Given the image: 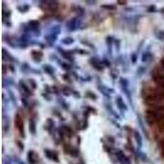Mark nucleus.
Here are the masks:
<instances>
[{
    "instance_id": "obj_2",
    "label": "nucleus",
    "mask_w": 164,
    "mask_h": 164,
    "mask_svg": "<svg viewBox=\"0 0 164 164\" xmlns=\"http://www.w3.org/2000/svg\"><path fill=\"white\" fill-rule=\"evenodd\" d=\"M162 101H164V100L162 98L159 97L157 94L154 93V91H153V93L147 95L145 99V103L149 106L158 105V104L162 103Z\"/></svg>"
},
{
    "instance_id": "obj_13",
    "label": "nucleus",
    "mask_w": 164,
    "mask_h": 164,
    "mask_svg": "<svg viewBox=\"0 0 164 164\" xmlns=\"http://www.w3.org/2000/svg\"><path fill=\"white\" fill-rule=\"evenodd\" d=\"M90 63L91 65H93V67H95L97 70H103V67H102V63H100V61L98 60L96 58H93L90 59Z\"/></svg>"
},
{
    "instance_id": "obj_7",
    "label": "nucleus",
    "mask_w": 164,
    "mask_h": 164,
    "mask_svg": "<svg viewBox=\"0 0 164 164\" xmlns=\"http://www.w3.org/2000/svg\"><path fill=\"white\" fill-rule=\"evenodd\" d=\"M59 131H60L61 136H68V137H71V135H72V131H71V128L67 126H63L59 130Z\"/></svg>"
},
{
    "instance_id": "obj_34",
    "label": "nucleus",
    "mask_w": 164,
    "mask_h": 164,
    "mask_svg": "<svg viewBox=\"0 0 164 164\" xmlns=\"http://www.w3.org/2000/svg\"><path fill=\"white\" fill-rule=\"evenodd\" d=\"M160 146H161V148L162 149V150H163V156H164V140L163 141H161V143H160Z\"/></svg>"
},
{
    "instance_id": "obj_25",
    "label": "nucleus",
    "mask_w": 164,
    "mask_h": 164,
    "mask_svg": "<svg viewBox=\"0 0 164 164\" xmlns=\"http://www.w3.org/2000/svg\"><path fill=\"white\" fill-rule=\"evenodd\" d=\"M78 153H79V152H78L77 149H73V148H72V149H71V155L73 156V157H77Z\"/></svg>"
},
{
    "instance_id": "obj_24",
    "label": "nucleus",
    "mask_w": 164,
    "mask_h": 164,
    "mask_svg": "<svg viewBox=\"0 0 164 164\" xmlns=\"http://www.w3.org/2000/svg\"><path fill=\"white\" fill-rule=\"evenodd\" d=\"M30 8V6L29 5H23V6H18V9L19 10L20 12H22V13H25V12H27Z\"/></svg>"
},
{
    "instance_id": "obj_35",
    "label": "nucleus",
    "mask_w": 164,
    "mask_h": 164,
    "mask_svg": "<svg viewBox=\"0 0 164 164\" xmlns=\"http://www.w3.org/2000/svg\"><path fill=\"white\" fill-rule=\"evenodd\" d=\"M117 3H119V4L121 5H124L126 3V1H117Z\"/></svg>"
},
{
    "instance_id": "obj_12",
    "label": "nucleus",
    "mask_w": 164,
    "mask_h": 164,
    "mask_svg": "<svg viewBox=\"0 0 164 164\" xmlns=\"http://www.w3.org/2000/svg\"><path fill=\"white\" fill-rule=\"evenodd\" d=\"M29 131H30V134L35 135L36 133V123H35L34 119H30L29 121Z\"/></svg>"
},
{
    "instance_id": "obj_19",
    "label": "nucleus",
    "mask_w": 164,
    "mask_h": 164,
    "mask_svg": "<svg viewBox=\"0 0 164 164\" xmlns=\"http://www.w3.org/2000/svg\"><path fill=\"white\" fill-rule=\"evenodd\" d=\"M49 33H53V34H55V35H59L61 33V26L59 25H56V26H53L51 28V30L49 31Z\"/></svg>"
},
{
    "instance_id": "obj_4",
    "label": "nucleus",
    "mask_w": 164,
    "mask_h": 164,
    "mask_svg": "<svg viewBox=\"0 0 164 164\" xmlns=\"http://www.w3.org/2000/svg\"><path fill=\"white\" fill-rule=\"evenodd\" d=\"M79 25H80V21L78 20V18H73L67 22L66 26L69 31H74L79 27Z\"/></svg>"
},
{
    "instance_id": "obj_18",
    "label": "nucleus",
    "mask_w": 164,
    "mask_h": 164,
    "mask_svg": "<svg viewBox=\"0 0 164 164\" xmlns=\"http://www.w3.org/2000/svg\"><path fill=\"white\" fill-rule=\"evenodd\" d=\"M19 85H20V86H21V88H22V90H23L24 92H25V94H26V95H29L31 94L30 93V90L28 89V87L26 86V84L24 83L23 80H20Z\"/></svg>"
},
{
    "instance_id": "obj_31",
    "label": "nucleus",
    "mask_w": 164,
    "mask_h": 164,
    "mask_svg": "<svg viewBox=\"0 0 164 164\" xmlns=\"http://www.w3.org/2000/svg\"><path fill=\"white\" fill-rule=\"evenodd\" d=\"M22 104H23V106L25 107V108L28 107V101L26 100V99L22 98Z\"/></svg>"
},
{
    "instance_id": "obj_23",
    "label": "nucleus",
    "mask_w": 164,
    "mask_h": 164,
    "mask_svg": "<svg viewBox=\"0 0 164 164\" xmlns=\"http://www.w3.org/2000/svg\"><path fill=\"white\" fill-rule=\"evenodd\" d=\"M102 8L105 9V10H116L117 9V7L114 6V5H110V4H106V5H102L101 6Z\"/></svg>"
},
{
    "instance_id": "obj_17",
    "label": "nucleus",
    "mask_w": 164,
    "mask_h": 164,
    "mask_svg": "<svg viewBox=\"0 0 164 164\" xmlns=\"http://www.w3.org/2000/svg\"><path fill=\"white\" fill-rule=\"evenodd\" d=\"M48 8L51 11H56L58 8H59V2H57V1H49Z\"/></svg>"
},
{
    "instance_id": "obj_10",
    "label": "nucleus",
    "mask_w": 164,
    "mask_h": 164,
    "mask_svg": "<svg viewBox=\"0 0 164 164\" xmlns=\"http://www.w3.org/2000/svg\"><path fill=\"white\" fill-rule=\"evenodd\" d=\"M120 85H121V89L124 91V93L129 95V92H128V80L125 78H121L120 79Z\"/></svg>"
},
{
    "instance_id": "obj_26",
    "label": "nucleus",
    "mask_w": 164,
    "mask_h": 164,
    "mask_svg": "<svg viewBox=\"0 0 164 164\" xmlns=\"http://www.w3.org/2000/svg\"><path fill=\"white\" fill-rule=\"evenodd\" d=\"M145 71H146V69H145V67H139L138 71H137V73H139L140 75H143V74L145 73Z\"/></svg>"
},
{
    "instance_id": "obj_21",
    "label": "nucleus",
    "mask_w": 164,
    "mask_h": 164,
    "mask_svg": "<svg viewBox=\"0 0 164 164\" xmlns=\"http://www.w3.org/2000/svg\"><path fill=\"white\" fill-rule=\"evenodd\" d=\"M151 54H149V52H145L143 53L142 54V58H141V61H142V63H147L149 59H150L151 58Z\"/></svg>"
},
{
    "instance_id": "obj_16",
    "label": "nucleus",
    "mask_w": 164,
    "mask_h": 164,
    "mask_svg": "<svg viewBox=\"0 0 164 164\" xmlns=\"http://www.w3.org/2000/svg\"><path fill=\"white\" fill-rule=\"evenodd\" d=\"M43 69H44V71H45L46 73H48L49 75H51V76H53V75L54 74V72H55V69H54V67H53L52 66H50V65H49V64L44 65Z\"/></svg>"
},
{
    "instance_id": "obj_15",
    "label": "nucleus",
    "mask_w": 164,
    "mask_h": 164,
    "mask_svg": "<svg viewBox=\"0 0 164 164\" xmlns=\"http://www.w3.org/2000/svg\"><path fill=\"white\" fill-rule=\"evenodd\" d=\"M135 139H136V141L138 146L141 148L143 145V140L142 137H141V135L140 134V132L138 131H135Z\"/></svg>"
},
{
    "instance_id": "obj_9",
    "label": "nucleus",
    "mask_w": 164,
    "mask_h": 164,
    "mask_svg": "<svg viewBox=\"0 0 164 164\" xmlns=\"http://www.w3.org/2000/svg\"><path fill=\"white\" fill-rule=\"evenodd\" d=\"M57 38H58L57 35H55V34H53V33H49V34H48L47 35H45V37H44V39L47 40L48 44H50V45L54 44V42L57 40Z\"/></svg>"
},
{
    "instance_id": "obj_20",
    "label": "nucleus",
    "mask_w": 164,
    "mask_h": 164,
    "mask_svg": "<svg viewBox=\"0 0 164 164\" xmlns=\"http://www.w3.org/2000/svg\"><path fill=\"white\" fill-rule=\"evenodd\" d=\"M106 41H107V44H108V53L111 54V48H112V44L114 41V39L112 36H108L107 39H106Z\"/></svg>"
},
{
    "instance_id": "obj_3",
    "label": "nucleus",
    "mask_w": 164,
    "mask_h": 164,
    "mask_svg": "<svg viewBox=\"0 0 164 164\" xmlns=\"http://www.w3.org/2000/svg\"><path fill=\"white\" fill-rule=\"evenodd\" d=\"M14 121H15V126L18 127V131H19L20 134L22 136V138H25V130H24V122L22 121V117L20 116L18 113H17L15 116V119H14Z\"/></svg>"
},
{
    "instance_id": "obj_6",
    "label": "nucleus",
    "mask_w": 164,
    "mask_h": 164,
    "mask_svg": "<svg viewBox=\"0 0 164 164\" xmlns=\"http://www.w3.org/2000/svg\"><path fill=\"white\" fill-rule=\"evenodd\" d=\"M44 154H45V156L49 159L55 161V162H59V157H58V154H57L56 152L49 150V149H45L44 150Z\"/></svg>"
},
{
    "instance_id": "obj_37",
    "label": "nucleus",
    "mask_w": 164,
    "mask_h": 164,
    "mask_svg": "<svg viewBox=\"0 0 164 164\" xmlns=\"http://www.w3.org/2000/svg\"><path fill=\"white\" fill-rule=\"evenodd\" d=\"M161 64H162V67H163V68H164V59H162V60H161Z\"/></svg>"
},
{
    "instance_id": "obj_32",
    "label": "nucleus",
    "mask_w": 164,
    "mask_h": 164,
    "mask_svg": "<svg viewBox=\"0 0 164 164\" xmlns=\"http://www.w3.org/2000/svg\"><path fill=\"white\" fill-rule=\"evenodd\" d=\"M87 93H88L89 95H90V99H92V100H95L96 99H97V96H96V95H95L94 93H91V92H87Z\"/></svg>"
},
{
    "instance_id": "obj_29",
    "label": "nucleus",
    "mask_w": 164,
    "mask_h": 164,
    "mask_svg": "<svg viewBox=\"0 0 164 164\" xmlns=\"http://www.w3.org/2000/svg\"><path fill=\"white\" fill-rule=\"evenodd\" d=\"M29 81H30V85H31V86H32L33 89H36L37 88V84H36V82H35V80H32V79H30V80H29Z\"/></svg>"
},
{
    "instance_id": "obj_22",
    "label": "nucleus",
    "mask_w": 164,
    "mask_h": 164,
    "mask_svg": "<svg viewBox=\"0 0 164 164\" xmlns=\"http://www.w3.org/2000/svg\"><path fill=\"white\" fill-rule=\"evenodd\" d=\"M74 39H72L71 37H67V38H64L61 40V42L66 45H69V44H71L74 43Z\"/></svg>"
},
{
    "instance_id": "obj_14",
    "label": "nucleus",
    "mask_w": 164,
    "mask_h": 164,
    "mask_svg": "<svg viewBox=\"0 0 164 164\" xmlns=\"http://www.w3.org/2000/svg\"><path fill=\"white\" fill-rule=\"evenodd\" d=\"M31 54H32L33 59L35 62H40L42 58H43V53L41 51H32Z\"/></svg>"
},
{
    "instance_id": "obj_5",
    "label": "nucleus",
    "mask_w": 164,
    "mask_h": 164,
    "mask_svg": "<svg viewBox=\"0 0 164 164\" xmlns=\"http://www.w3.org/2000/svg\"><path fill=\"white\" fill-rule=\"evenodd\" d=\"M153 80L158 84L159 87H163L164 88V75L159 72L153 74Z\"/></svg>"
},
{
    "instance_id": "obj_38",
    "label": "nucleus",
    "mask_w": 164,
    "mask_h": 164,
    "mask_svg": "<svg viewBox=\"0 0 164 164\" xmlns=\"http://www.w3.org/2000/svg\"><path fill=\"white\" fill-rule=\"evenodd\" d=\"M10 43H12V41L11 40H8V44H10ZM11 47H15V45H14V44H11Z\"/></svg>"
},
{
    "instance_id": "obj_33",
    "label": "nucleus",
    "mask_w": 164,
    "mask_h": 164,
    "mask_svg": "<svg viewBox=\"0 0 164 164\" xmlns=\"http://www.w3.org/2000/svg\"><path fill=\"white\" fill-rule=\"evenodd\" d=\"M103 63H104V64L105 65L106 67H109V66H110V63H109V61L107 60V59H104Z\"/></svg>"
},
{
    "instance_id": "obj_28",
    "label": "nucleus",
    "mask_w": 164,
    "mask_h": 164,
    "mask_svg": "<svg viewBox=\"0 0 164 164\" xmlns=\"http://www.w3.org/2000/svg\"><path fill=\"white\" fill-rule=\"evenodd\" d=\"M157 38L159 39H164V31H159L157 35Z\"/></svg>"
},
{
    "instance_id": "obj_1",
    "label": "nucleus",
    "mask_w": 164,
    "mask_h": 164,
    "mask_svg": "<svg viewBox=\"0 0 164 164\" xmlns=\"http://www.w3.org/2000/svg\"><path fill=\"white\" fill-rule=\"evenodd\" d=\"M146 121L149 124L164 121V106H159L146 112Z\"/></svg>"
},
{
    "instance_id": "obj_11",
    "label": "nucleus",
    "mask_w": 164,
    "mask_h": 164,
    "mask_svg": "<svg viewBox=\"0 0 164 164\" xmlns=\"http://www.w3.org/2000/svg\"><path fill=\"white\" fill-rule=\"evenodd\" d=\"M36 153H35L32 150H30V151L28 152V155H27V158H28V161L30 164H35L37 162L36 159Z\"/></svg>"
},
{
    "instance_id": "obj_30",
    "label": "nucleus",
    "mask_w": 164,
    "mask_h": 164,
    "mask_svg": "<svg viewBox=\"0 0 164 164\" xmlns=\"http://www.w3.org/2000/svg\"><path fill=\"white\" fill-rule=\"evenodd\" d=\"M148 12H149V13H153V12L156 11V8L155 6H153V5H152V6H149V8H148V10H147Z\"/></svg>"
},
{
    "instance_id": "obj_36",
    "label": "nucleus",
    "mask_w": 164,
    "mask_h": 164,
    "mask_svg": "<svg viewBox=\"0 0 164 164\" xmlns=\"http://www.w3.org/2000/svg\"><path fill=\"white\" fill-rule=\"evenodd\" d=\"M9 67L11 68V71H13V72H15V68H14V67H13V66H9Z\"/></svg>"
},
{
    "instance_id": "obj_8",
    "label": "nucleus",
    "mask_w": 164,
    "mask_h": 164,
    "mask_svg": "<svg viewBox=\"0 0 164 164\" xmlns=\"http://www.w3.org/2000/svg\"><path fill=\"white\" fill-rule=\"evenodd\" d=\"M116 101H117V106H118V108H120V110L121 111L127 110V106H126V104H125V102H124V100H122V98L118 96V97H117Z\"/></svg>"
},
{
    "instance_id": "obj_27",
    "label": "nucleus",
    "mask_w": 164,
    "mask_h": 164,
    "mask_svg": "<svg viewBox=\"0 0 164 164\" xmlns=\"http://www.w3.org/2000/svg\"><path fill=\"white\" fill-rule=\"evenodd\" d=\"M131 62L133 64H136L137 62V54H133L131 55Z\"/></svg>"
},
{
    "instance_id": "obj_39",
    "label": "nucleus",
    "mask_w": 164,
    "mask_h": 164,
    "mask_svg": "<svg viewBox=\"0 0 164 164\" xmlns=\"http://www.w3.org/2000/svg\"><path fill=\"white\" fill-rule=\"evenodd\" d=\"M19 164H25V163H24V162H21V160H20V162H19Z\"/></svg>"
}]
</instances>
